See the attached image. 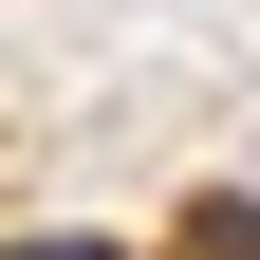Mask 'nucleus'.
Here are the masks:
<instances>
[{
    "label": "nucleus",
    "instance_id": "f03ea898",
    "mask_svg": "<svg viewBox=\"0 0 260 260\" xmlns=\"http://www.w3.org/2000/svg\"><path fill=\"white\" fill-rule=\"evenodd\" d=\"M0 260H130V242H93V223H38V242H0Z\"/></svg>",
    "mask_w": 260,
    "mask_h": 260
},
{
    "label": "nucleus",
    "instance_id": "f257e3e1",
    "mask_svg": "<svg viewBox=\"0 0 260 260\" xmlns=\"http://www.w3.org/2000/svg\"><path fill=\"white\" fill-rule=\"evenodd\" d=\"M186 260H260V186H205L186 205Z\"/></svg>",
    "mask_w": 260,
    "mask_h": 260
}]
</instances>
